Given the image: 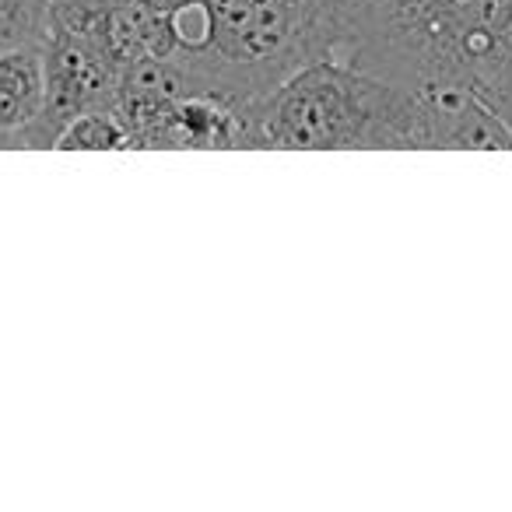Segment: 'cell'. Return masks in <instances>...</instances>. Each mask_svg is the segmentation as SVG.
Returning <instances> with one entry per match:
<instances>
[{"mask_svg": "<svg viewBox=\"0 0 512 512\" xmlns=\"http://www.w3.org/2000/svg\"><path fill=\"white\" fill-rule=\"evenodd\" d=\"M50 22V0H0V53L39 46Z\"/></svg>", "mask_w": 512, "mask_h": 512, "instance_id": "8992f818", "label": "cell"}, {"mask_svg": "<svg viewBox=\"0 0 512 512\" xmlns=\"http://www.w3.org/2000/svg\"><path fill=\"white\" fill-rule=\"evenodd\" d=\"M162 15L165 53L186 92L242 109L292 71L344 57L358 0H141Z\"/></svg>", "mask_w": 512, "mask_h": 512, "instance_id": "6da1fadb", "label": "cell"}, {"mask_svg": "<svg viewBox=\"0 0 512 512\" xmlns=\"http://www.w3.org/2000/svg\"><path fill=\"white\" fill-rule=\"evenodd\" d=\"M46 106L43 46L0 53V137L25 130Z\"/></svg>", "mask_w": 512, "mask_h": 512, "instance_id": "277c9868", "label": "cell"}, {"mask_svg": "<svg viewBox=\"0 0 512 512\" xmlns=\"http://www.w3.org/2000/svg\"><path fill=\"white\" fill-rule=\"evenodd\" d=\"M512 43V0H358L348 64L404 88H477Z\"/></svg>", "mask_w": 512, "mask_h": 512, "instance_id": "3957f363", "label": "cell"}, {"mask_svg": "<svg viewBox=\"0 0 512 512\" xmlns=\"http://www.w3.org/2000/svg\"><path fill=\"white\" fill-rule=\"evenodd\" d=\"M239 148L397 151L442 148L432 88H404L323 57L239 109Z\"/></svg>", "mask_w": 512, "mask_h": 512, "instance_id": "7a4b0ae2", "label": "cell"}, {"mask_svg": "<svg viewBox=\"0 0 512 512\" xmlns=\"http://www.w3.org/2000/svg\"><path fill=\"white\" fill-rule=\"evenodd\" d=\"M130 144V130L116 116V109H92L81 113L60 130L57 151H123Z\"/></svg>", "mask_w": 512, "mask_h": 512, "instance_id": "5b68a950", "label": "cell"}]
</instances>
